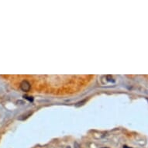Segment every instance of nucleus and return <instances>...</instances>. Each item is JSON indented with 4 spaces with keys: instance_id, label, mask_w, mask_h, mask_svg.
Returning <instances> with one entry per match:
<instances>
[{
    "instance_id": "nucleus-1",
    "label": "nucleus",
    "mask_w": 148,
    "mask_h": 148,
    "mask_svg": "<svg viewBox=\"0 0 148 148\" xmlns=\"http://www.w3.org/2000/svg\"><path fill=\"white\" fill-rule=\"evenodd\" d=\"M20 88L23 92H29L30 89V84L28 81L23 80L21 83H20Z\"/></svg>"
},
{
    "instance_id": "nucleus-2",
    "label": "nucleus",
    "mask_w": 148,
    "mask_h": 148,
    "mask_svg": "<svg viewBox=\"0 0 148 148\" xmlns=\"http://www.w3.org/2000/svg\"><path fill=\"white\" fill-rule=\"evenodd\" d=\"M32 114V112H28L27 113V114H26V115H23V116H21V117H19V120H24L25 119H26V118H28V117Z\"/></svg>"
},
{
    "instance_id": "nucleus-3",
    "label": "nucleus",
    "mask_w": 148,
    "mask_h": 148,
    "mask_svg": "<svg viewBox=\"0 0 148 148\" xmlns=\"http://www.w3.org/2000/svg\"><path fill=\"white\" fill-rule=\"evenodd\" d=\"M86 101H87V99H85V100H83V101H81V102H78V103H76V105H75V106H80V105H83V103H85Z\"/></svg>"
},
{
    "instance_id": "nucleus-4",
    "label": "nucleus",
    "mask_w": 148,
    "mask_h": 148,
    "mask_svg": "<svg viewBox=\"0 0 148 148\" xmlns=\"http://www.w3.org/2000/svg\"><path fill=\"white\" fill-rule=\"evenodd\" d=\"M23 97L25 98L26 99H27V100L30 101V102H33V97H30V96H26V95H24Z\"/></svg>"
},
{
    "instance_id": "nucleus-5",
    "label": "nucleus",
    "mask_w": 148,
    "mask_h": 148,
    "mask_svg": "<svg viewBox=\"0 0 148 148\" xmlns=\"http://www.w3.org/2000/svg\"><path fill=\"white\" fill-rule=\"evenodd\" d=\"M74 148H81V146L79 145V143L78 142H74Z\"/></svg>"
},
{
    "instance_id": "nucleus-6",
    "label": "nucleus",
    "mask_w": 148,
    "mask_h": 148,
    "mask_svg": "<svg viewBox=\"0 0 148 148\" xmlns=\"http://www.w3.org/2000/svg\"><path fill=\"white\" fill-rule=\"evenodd\" d=\"M123 148H131V147H129L128 146H126V145H125V146H123Z\"/></svg>"
},
{
    "instance_id": "nucleus-7",
    "label": "nucleus",
    "mask_w": 148,
    "mask_h": 148,
    "mask_svg": "<svg viewBox=\"0 0 148 148\" xmlns=\"http://www.w3.org/2000/svg\"><path fill=\"white\" fill-rule=\"evenodd\" d=\"M66 148H71V147H69V146H68V147H67Z\"/></svg>"
},
{
    "instance_id": "nucleus-8",
    "label": "nucleus",
    "mask_w": 148,
    "mask_h": 148,
    "mask_svg": "<svg viewBox=\"0 0 148 148\" xmlns=\"http://www.w3.org/2000/svg\"><path fill=\"white\" fill-rule=\"evenodd\" d=\"M104 148H107V147H104Z\"/></svg>"
}]
</instances>
